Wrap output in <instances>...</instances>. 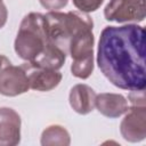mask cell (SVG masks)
Returning <instances> with one entry per match:
<instances>
[{
    "label": "cell",
    "mask_w": 146,
    "mask_h": 146,
    "mask_svg": "<svg viewBox=\"0 0 146 146\" xmlns=\"http://www.w3.org/2000/svg\"><path fill=\"white\" fill-rule=\"evenodd\" d=\"M145 30L137 23L105 26L97 48V64L116 88L143 90L146 87Z\"/></svg>",
    "instance_id": "cell-1"
},
{
    "label": "cell",
    "mask_w": 146,
    "mask_h": 146,
    "mask_svg": "<svg viewBox=\"0 0 146 146\" xmlns=\"http://www.w3.org/2000/svg\"><path fill=\"white\" fill-rule=\"evenodd\" d=\"M44 30L49 41L68 55V46L74 35L82 31L92 30V18L82 11L60 13L48 11L43 15Z\"/></svg>",
    "instance_id": "cell-2"
},
{
    "label": "cell",
    "mask_w": 146,
    "mask_h": 146,
    "mask_svg": "<svg viewBox=\"0 0 146 146\" xmlns=\"http://www.w3.org/2000/svg\"><path fill=\"white\" fill-rule=\"evenodd\" d=\"M50 44L44 30L43 14L32 11L25 15L14 42L17 56L27 63H34Z\"/></svg>",
    "instance_id": "cell-3"
},
{
    "label": "cell",
    "mask_w": 146,
    "mask_h": 146,
    "mask_svg": "<svg viewBox=\"0 0 146 146\" xmlns=\"http://www.w3.org/2000/svg\"><path fill=\"white\" fill-rule=\"evenodd\" d=\"M104 16L110 22L140 23L145 19V0H110Z\"/></svg>",
    "instance_id": "cell-4"
},
{
    "label": "cell",
    "mask_w": 146,
    "mask_h": 146,
    "mask_svg": "<svg viewBox=\"0 0 146 146\" xmlns=\"http://www.w3.org/2000/svg\"><path fill=\"white\" fill-rule=\"evenodd\" d=\"M120 123V132L124 140L139 143L146 137V106L131 105Z\"/></svg>",
    "instance_id": "cell-5"
},
{
    "label": "cell",
    "mask_w": 146,
    "mask_h": 146,
    "mask_svg": "<svg viewBox=\"0 0 146 146\" xmlns=\"http://www.w3.org/2000/svg\"><path fill=\"white\" fill-rule=\"evenodd\" d=\"M30 89L26 68L23 65L13 64L6 66L0 72V94L7 97H16L27 92Z\"/></svg>",
    "instance_id": "cell-6"
},
{
    "label": "cell",
    "mask_w": 146,
    "mask_h": 146,
    "mask_svg": "<svg viewBox=\"0 0 146 146\" xmlns=\"http://www.w3.org/2000/svg\"><path fill=\"white\" fill-rule=\"evenodd\" d=\"M21 116L11 107H0V146H16L21 141Z\"/></svg>",
    "instance_id": "cell-7"
},
{
    "label": "cell",
    "mask_w": 146,
    "mask_h": 146,
    "mask_svg": "<svg viewBox=\"0 0 146 146\" xmlns=\"http://www.w3.org/2000/svg\"><path fill=\"white\" fill-rule=\"evenodd\" d=\"M30 89L36 90V91H50L55 89L62 81V73L58 72V70H51V68H43L39 66H34L30 63L24 64Z\"/></svg>",
    "instance_id": "cell-8"
},
{
    "label": "cell",
    "mask_w": 146,
    "mask_h": 146,
    "mask_svg": "<svg viewBox=\"0 0 146 146\" xmlns=\"http://www.w3.org/2000/svg\"><path fill=\"white\" fill-rule=\"evenodd\" d=\"M95 107L102 115L110 119H116L128 111L129 104L127 98L121 94L102 92L96 96Z\"/></svg>",
    "instance_id": "cell-9"
},
{
    "label": "cell",
    "mask_w": 146,
    "mask_h": 146,
    "mask_svg": "<svg viewBox=\"0 0 146 146\" xmlns=\"http://www.w3.org/2000/svg\"><path fill=\"white\" fill-rule=\"evenodd\" d=\"M96 96L97 94L90 86L79 83L71 88L68 102L74 112L81 115H86L94 111Z\"/></svg>",
    "instance_id": "cell-10"
},
{
    "label": "cell",
    "mask_w": 146,
    "mask_h": 146,
    "mask_svg": "<svg viewBox=\"0 0 146 146\" xmlns=\"http://www.w3.org/2000/svg\"><path fill=\"white\" fill-rule=\"evenodd\" d=\"M95 36L92 30H87L74 35L68 46V55L73 62L94 57Z\"/></svg>",
    "instance_id": "cell-11"
},
{
    "label": "cell",
    "mask_w": 146,
    "mask_h": 146,
    "mask_svg": "<svg viewBox=\"0 0 146 146\" xmlns=\"http://www.w3.org/2000/svg\"><path fill=\"white\" fill-rule=\"evenodd\" d=\"M40 143L42 146H68L71 144V136L63 125L51 124L42 131Z\"/></svg>",
    "instance_id": "cell-12"
},
{
    "label": "cell",
    "mask_w": 146,
    "mask_h": 146,
    "mask_svg": "<svg viewBox=\"0 0 146 146\" xmlns=\"http://www.w3.org/2000/svg\"><path fill=\"white\" fill-rule=\"evenodd\" d=\"M72 1L79 11L87 14L96 11L104 2V0H72Z\"/></svg>",
    "instance_id": "cell-13"
},
{
    "label": "cell",
    "mask_w": 146,
    "mask_h": 146,
    "mask_svg": "<svg viewBox=\"0 0 146 146\" xmlns=\"http://www.w3.org/2000/svg\"><path fill=\"white\" fill-rule=\"evenodd\" d=\"M40 1V5L48 9L49 11L51 10H58V9H62L64 7H66L68 0H39Z\"/></svg>",
    "instance_id": "cell-14"
},
{
    "label": "cell",
    "mask_w": 146,
    "mask_h": 146,
    "mask_svg": "<svg viewBox=\"0 0 146 146\" xmlns=\"http://www.w3.org/2000/svg\"><path fill=\"white\" fill-rule=\"evenodd\" d=\"M128 98L131 105H145V89L130 91Z\"/></svg>",
    "instance_id": "cell-15"
},
{
    "label": "cell",
    "mask_w": 146,
    "mask_h": 146,
    "mask_svg": "<svg viewBox=\"0 0 146 146\" xmlns=\"http://www.w3.org/2000/svg\"><path fill=\"white\" fill-rule=\"evenodd\" d=\"M7 18H8V10H7L6 5L1 1L0 2V30L7 23Z\"/></svg>",
    "instance_id": "cell-16"
},
{
    "label": "cell",
    "mask_w": 146,
    "mask_h": 146,
    "mask_svg": "<svg viewBox=\"0 0 146 146\" xmlns=\"http://www.w3.org/2000/svg\"><path fill=\"white\" fill-rule=\"evenodd\" d=\"M10 60L5 56V55H0V72L8 65H10Z\"/></svg>",
    "instance_id": "cell-17"
},
{
    "label": "cell",
    "mask_w": 146,
    "mask_h": 146,
    "mask_svg": "<svg viewBox=\"0 0 146 146\" xmlns=\"http://www.w3.org/2000/svg\"><path fill=\"white\" fill-rule=\"evenodd\" d=\"M1 1H2V0H0V2H1Z\"/></svg>",
    "instance_id": "cell-18"
}]
</instances>
